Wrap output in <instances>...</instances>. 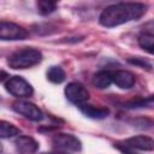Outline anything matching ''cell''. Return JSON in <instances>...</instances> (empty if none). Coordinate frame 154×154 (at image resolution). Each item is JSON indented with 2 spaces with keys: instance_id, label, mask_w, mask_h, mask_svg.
Masks as SVG:
<instances>
[{
  "instance_id": "cell-1",
  "label": "cell",
  "mask_w": 154,
  "mask_h": 154,
  "mask_svg": "<svg viewBox=\"0 0 154 154\" xmlns=\"http://www.w3.org/2000/svg\"><path fill=\"white\" fill-rule=\"evenodd\" d=\"M147 12V6L141 2H118L102 10L99 22L102 26L114 28L140 19Z\"/></svg>"
},
{
  "instance_id": "cell-2",
  "label": "cell",
  "mask_w": 154,
  "mask_h": 154,
  "mask_svg": "<svg viewBox=\"0 0 154 154\" xmlns=\"http://www.w3.org/2000/svg\"><path fill=\"white\" fill-rule=\"evenodd\" d=\"M42 60V53L38 49L24 47L18 51H14L12 54L8 55L7 64L10 67L18 70V69H29Z\"/></svg>"
},
{
  "instance_id": "cell-3",
  "label": "cell",
  "mask_w": 154,
  "mask_h": 154,
  "mask_svg": "<svg viewBox=\"0 0 154 154\" xmlns=\"http://www.w3.org/2000/svg\"><path fill=\"white\" fill-rule=\"evenodd\" d=\"M5 88L11 95L16 97H29L34 93L30 83L20 76L8 77L7 82H5Z\"/></svg>"
},
{
  "instance_id": "cell-4",
  "label": "cell",
  "mask_w": 154,
  "mask_h": 154,
  "mask_svg": "<svg viewBox=\"0 0 154 154\" xmlns=\"http://www.w3.org/2000/svg\"><path fill=\"white\" fill-rule=\"evenodd\" d=\"M13 111L22 114L23 117L32 120V122H41L45 118L43 112L32 102L25 101V100H17L12 103Z\"/></svg>"
},
{
  "instance_id": "cell-5",
  "label": "cell",
  "mask_w": 154,
  "mask_h": 154,
  "mask_svg": "<svg viewBox=\"0 0 154 154\" xmlns=\"http://www.w3.org/2000/svg\"><path fill=\"white\" fill-rule=\"evenodd\" d=\"M52 143L57 149L64 152H79L82 149L81 141L71 134H55L52 137Z\"/></svg>"
},
{
  "instance_id": "cell-6",
  "label": "cell",
  "mask_w": 154,
  "mask_h": 154,
  "mask_svg": "<svg viewBox=\"0 0 154 154\" xmlns=\"http://www.w3.org/2000/svg\"><path fill=\"white\" fill-rule=\"evenodd\" d=\"M26 37H28V31L23 26L5 20L0 23V38L2 41L25 40Z\"/></svg>"
},
{
  "instance_id": "cell-7",
  "label": "cell",
  "mask_w": 154,
  "mask_h": 154,
  "mask_svg": "<svg viewBox=\"0 0 154 154\" xmlns=\"http://www.w3.org/2000/svg\"><path fill=\"white\" fill-rule=\"evenodd\" d=\"M65 96L66 99L75 103V105H82L89 99V91L84 85L77 82H71L65 87Z\"/></svg>"
},
{
  "instance_id": "cell-8",
  "label": "cell",
  "mask_w": 154,
  "mask_h": 154,
  "mask_svg": "<svg viewBox=\"0 0 154 154\" xmlns=\"http://www.w3.org/2000/svg\"><path fill=\"white\" fill-rule=\"evenodd\" d=\"M124 146L131 148V149H138V150H153L154 149V138L144 135H138V136H132L126 138L123 142Z\"/></svg>"
},
{
  "instance_id": "cell-9",
  "label": "cell",
  "mask_w": 154,
  "mask_h": 154,
  "mask_svg": "<svg viewBox=\"0 0 154 154\" xmlns=\"http://www.w3.org/2000/svg\"><path fill=\"white\" fill-rule=\"evenodd\" d=\"M112 79H113V83L122 89H130L135 85V82H136L135 75L126 70L112 71Z\"/></svg>"
},
{
  "instance_id": "cell-10",
  "label": "cell",
  "mask_w": 154,
  "mask_h": 154,
  "mask_svg": "<svg viewBox=\"0 0 154 154\" xmlns=\"http://www.w3.org/2000/svg\"><path fill=\"white\" fill-rule=\"evenodd\" d=\"M16 150L19 154H35L38 149V143L29 136H19L14 141Z\"/></svg>"
},
{
  "instance_id": "cell-11",
  "label": "cell",
  "mask_w": 154,
  "mask_h": 154,
  "mask_svg": "<svg viewBox=\"0 0 154 154\" xmlns=\"http://www.w3.org/2000/svg\"><path fill=\"white\" fill-rule=\"evenodd\" d=\"M78 108L85 117L91 119H103L109 114V109L107 107H95L93 105L82 103L78 105Z\"/></svg>"
},
{
  "instance_id": "cell-12",
  "label": "cell",
  "mask_w": 154,
  "mask_h": 154,
  "mask_svg": "<svg viewBox=\"0 0 154 154\" xmlns=\"http://www.w3.org/2000/svg\"><path fill=\"white\" fill-rule=\"evenodd\" d=\"M91 83L95 88L97 89H105V88H108L112 83H113V79H112V71H108V70H101L99 72H96L93 78H91Z\"/></svg>"
},
{
  "instance_id": "cell-13",
  "label": "cell",
  "mask_w": 154,
  "mask_h": 154,
  "mask_svg": "<svg viewBox=\"0 0 154 154\" xmlns=\"http://www.w3.org/2000/svg\"><path fill=\"white\" fill-rule=\"evenodd\" d=\"M126 108H154V95L149 97H138L124 103Z\"/></svg>"
},
{
  "instance_id": "cell-14",
  "label": "cell",
  "mask_w": 154,
  "mask_h": 154,
  "mask_svg": "<svg viewBox=\"0 0 154 154\" xmlns=\"http://www.w3.org/2000/svg\"><path fill=\"white\" fill-rule=\"evenodd\" d=\"M65 78H66L65 71L60 66H51L47 71V79L51 81L52 83H55V84L63 83Z\"/></svg>"
},
{
  "instance_id": "cell-15",
  "label": "cell",
  "mask_w": 154,
  "mask_h": 154,
  "mask_svg": "<svg viewBox=\"0 0 154 154\" xmlns=\"http://www.w3.org/2000/svg\"><path fill=\"white\" fill-rule=\"evenodd\" d=\"M20 130L14 126L13 124L6 122V120H1L0 122V137L1 138H8V137H13L16 135H19Z\"/></svg>"
},
{
  "instance_id": "cell-16",
  "label": "cell",
  "mask_w": 154,
  "mask_h": 154,
  "mask_svg": "<svg viewBox=\"0 0 154 154\" xmlns=\"http://www.w3.org/2000/svg\"><path fill=\"white\" fill-rule=\"evenodd\" d=\"M138 45L150 54H154V34L144 32L138 36Z\"/></svg>"
},
{
  "instance_id": "cell-17",
  "label": "cell",
  "mask_w": 154,
  "mask_h": 154,
  "mask_svg": "<svg viewBox=\"0 0 154 154\" xmlns=\"http://www.w3.org/2000/svg\"><path fill=\"white\" fill-rule=\"evenodd\" d=\"M37 11L42 16H47V14H51L52 12H54L58 7V4L54 2V1H45V0H41V1H37Z\"/></svg>"
},
{
  "instance_id": "cell-18",
  "label": "cell",
  "mask_w": 154,
  "mask_h": 154,
  "mask_svg": "<svg viewBox=\"0 0 154 154\" xmlns=\"http://www.w3.org/2000/svg\"><path fill=\"white\" fill-rule=\"evenodd\" d=\"M129 63L132 64V65H136V66H138V67H141V69H146V70H150V69H152V65H150L147 60H144V59H142V58H140V57L130 58V59H129Z\"/></svg>"
},
{
  "instance_id": "cell-19",
  "label": "cell",
  "mask_w": 154,
  "mask_h": 154,
  "mask_svg": "<svg viewBox=\"0 0 154 154\" xmlns=\"http://www.w3.org/2000/svg\"><path fill=\"white\" fill-rule=\"evenodd\" d=\"M134 124H135L136 128H140V129H148V128H150V126L153 125V122L149 120V119H143V118H141V119L135 120Z\"/></svg>"
},
{
  "instance_id": "cell-20",
  "label": "cell",
  "mask_w": 154,
  "mask_h": 154,
  "mask_svg": "<svg viewBox=\"0 0 154 154\" xmlns=\"http://www.w3.org/2000/svg\"><path fill=\"white\" fill-rule=\"evenodd\" d=\"M114 147L118 148L123 154H137V153L135 152V149H131V148L124 146L123 143H114Z\"/></svg>"
},
{
  "instance_id": "cell-21",
  "label": "cell",
  "mask_w": 154,
  "mask_h": 154,
  "mask_svg": "<svg viewBox=\"0 0 154 154\" xmlns=\"http://www.w3.org/2000/svg\"><path fill=\"white\" fill-rule=\"evenodd\" d=\"M41 154H67L65 152H55V153H41Z\"/></svg>"
}]
</instances>
